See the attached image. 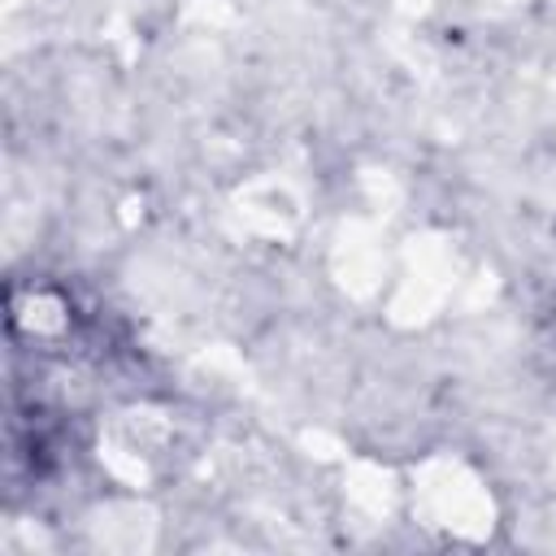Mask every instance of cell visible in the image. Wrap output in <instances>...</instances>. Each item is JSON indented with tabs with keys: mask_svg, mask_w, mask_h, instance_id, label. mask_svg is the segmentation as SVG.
<instances>
[]
</instances>
